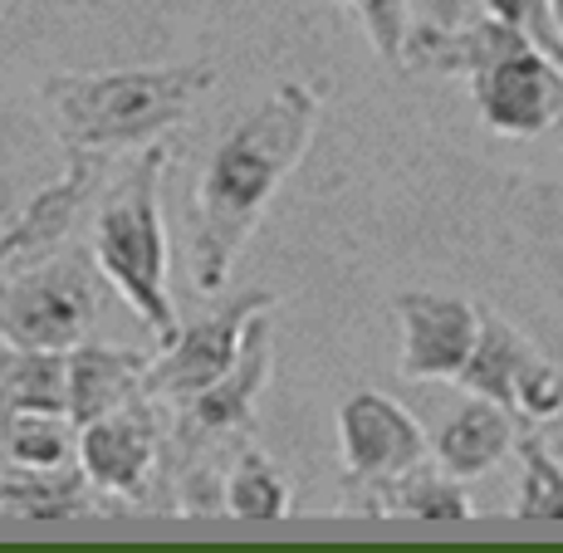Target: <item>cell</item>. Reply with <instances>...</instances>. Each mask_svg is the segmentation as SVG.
<instances>
[{
	"mask_svg": "<svg viewBox=\"0 0 563 553\" xmlns=\"http://www.w3.org/2000/svg\"><path fill=\"white\" fill-rule=\"evenodd\" d=\"M319 93L289 79L211 147L197 197H191V225H197L191 231V289L197 295L211 299L231 285L245 241L265 221L289 172L305 162L313 133H319Z\"/></svg>",
	"mask_w": 563,
	"mask_h": 553,
	"instance_id": "6da1fadb",
	"label": "cell"
},
{
	"mask_svg": "<svg viewBox=\"0 0 563 553\" xmlns=\"http://www.w3.org/2000/svg\"><path fill=\"white\" fill-rule=\"evenodd\" d=\"M216 89V64H143V69L49 74L40 99L69 152H133L187 123L191 108Z\"/></svg>",
	"mask_w": 563,
	"mask_h": 553,
	"instance_id": "7a4b0ae2",
	"label": "cell"
},
{
	"mask_svg": "<svg viewBox=\"0 0 563 553\" xmlns=\"http://www.w3.org/2000/svg\"><path fill=\"white\" fill-rule=\"evenodd\" d=\"M172 147L147 143L133 152L123 172L108 181L99 215H93V241L89 259L93 269L113 285V295L137 313L143 329H153L157 349L177 339L181 319L172 303V245H167V221H162V177H167Z\"/></svg>",
	"mask_w": 563,
	"mask_h": 553,
	"instance_id": "3957f363",
	"label": "cell"
},
{
	"mask_svg": "<svg viewBox=\"0 0 563 553\" xmlns=\"http://www.w3.org/2000/svg\"><path fill=\"white\" fill-rule=\"evenodd\" d=\"M269 313L275 309H265L251 319L241 357H235L231 373L216 377L206 392L172 407L177 411V417H172V436H162L167 485L201 461H231V455L251 441L255 402H260V387H265V373H269Z\"/></svg>",
	"mask_w": 563,
	"mask_h": 553,
	"instance_id": "277c9868",
	"label": "cell"
},
{
	"mask_svg": "<svg viewBox=\"0 0 563 553\" xmlns=\"http://www.w3.org/2000/svg\"><path fill=\"white\" fill-rule=\"evenodd\" d=\"M99 279L84 255H49L0 269V343L69 353L99 319Z\"/></svg>",
	"mask_w": 563,
	"mask_h": 553,
	"instance_id": "5b68a950",
	"label": "cell"
},
{
	"mask_svg": "<svg viewBox=\"0 0 563 553\" xmlns=\"http://www.w3.org/2000/svg\"><path fill=\"white\" fill-rule=\"evenodd\" d=\"M275 303H279L275 289H241L231 303L211 309L206 319L181 323L177 339L162 343V353L147 357L143 392L153 397V402H172V407L206 392L216 377H225L235 367L251 319L265 309H275Z\"/></svg>",
	"mask_w": 563,
	"mask_h": 553,
	"instance_id": "8992f818",
	"label": "cell"
},
{
	"mask_svg": "<svg viewBox=\"0 0 563 553\" xmlns=\"http://www.w3.org/2000/svg\"><path fill=\"white\" fill-rule=\"evenodd\" d=\"M431 455L421 421L387 392L358 387L339 402V461H343V495L358 505L377 485L397 480L417 461Z\"/></svg>",
	"mask_w": 563,
	"mask_h": 553,
	"instance_id": "52a82bcc",
	"label": "cell"
},
{
	"mask_svg": "<svg viewBox=\"0 0 563 553\" xmlns=\"http://www.w3.org/2000/svg\"><path fill=\"white\" fill-rule=\"evenodd\" d=\"M471 103L500 137H539L563 123V74L534 45H515L471 74Z\"/></svg>",
	"mask_w": 563,
	"mask_h": 553,
	"instance_id": "ba28073f",
	"label": "cell"
},
{
	"mask_svg": "<svg viewBox=\"0 0 563 553\" xmlns=\"http://www.w3.org/2000/svg\"><path fill=\"white\" fill-rule=\"evenodd\" d=\"M74 461L84 465L89 485L113 500H147L162 465V431H157V402L153 397H133L108 417H93L79 427V446Z\"/></svg>",
	"mask_w": 563,
	"mask_h": 553,
	"instance_id": "9c48e42d",
	"label": "cell"
},
{
	"mask_svg": "<svg viewBox=\"0 0 563 553\" xmlns=\"http://www.w3.org/2000/svg\"><path fill=\"white\" fill-rule=\"evenodd\" d=\"M397 329H402V353L397 373L407 383H456V373L471 357L481 309L456 295H431V289H402L393 299Z\"/></svg>",
	"mask_w": 563,
	"mask_h": 553,
	"instance_id": "30bf717a",
	"label": "cell"
},
{
	"mask_svg": "<svg viewBox=\"0 0 563 553\" xmlns=\"http://www.w3.org/2000/svg\"><path fill=\"white\" fill-rule=\"evenodd\" d=\"M99 177H103L99 152H69L64 177L49 181L45 191H35V197L0 225V269H20V265L59 255L74 221H79L89 197L99 191Z\"/></svg>",
	"mask_w": 563,
	"mask_h": 553,
	"instance_id": "8fae6325",
	"label": "cell"
},
{
	"mask_svg": "<svg viewBox=\"0 0 563 553\" xmlns=\"http://www.w3.org/2000/svg\"><path fill=\"white\" fill-rule=\"evenodd\" d=\"M147 357L137 349H103V343H74L64 353V411L74 427H89L93 417H108L123 402L143 397Z\"/></svg>",
	"mask_w": 563,
	"mask_h": 553,
	"instance_id": "7c38bea8",
	"label": "cell"
},
{
	"mask_svg": "<svg viewBox=\"0 0 563 553\" xmlns=\"http://www.w3.org/2000/svg\"><path fill=\"white\" fill-rule=\"evenodd\" d=\"M515 436H519V417L510 407L465 392V402L437 431V465L446 475H456V480L490 475L515 451Z\"/></svg>",
	"mask_w": 563,
	"mask_h": 553,
	"instance_id": "4fadbf2b",
	"label": "cell"
},
{
	"mask_svg": "<svg viewBox=\"0 0 563 553\" xmlns=\"http://www.w3.org/2000/svg\"><path fill=\"white\" fill-rule=\"evenodd\" d=\"M89 475L79 461L64 465H5L0 471V515L10 519H79L89 515Z\"/></svg>",
	"mask_w": 563,
	"mask_h": 553,
	"instance_id": "5bb4252c",
	"label": "cell"
},
{
	"mask_svg": "<svg viewBox=\"0 0 563 553\" xmlns=\"http://www.w3.org/2000/svg\"><path fill=\"white\" fill-rule=\"evenodd\" d=\"M349 509H358V515H402V519H475V500L465 495V485L441 465H431V455L402 471L397 480L377 485L373 495H363Z\"/></svg>",
	"mask_w": 563,
	"mask_h": 553,
	"instance_id": "9a60e30c",
	"label": "cell"
},
{
	"mask_svg": "<svg viewBox=\"0 0 563 553\" xmlns=\"http://www.w3.org/2000/svg\"><path fill=\"white\" fill-rule=\"evenodd\" d=\"M475 309H481V323H475V343H471L465 367L456 373V387H465L471 397H490V402L510 407L519 367H525L539 349L495 309H485V303H475Z\"/></svg>",
	"mask_w": 563,
	"mask_h": 553,
	"instance_id": "2e32d148",
	"label": "cell"
},
{
	"mask_svg": "<svg viewBox=\"0 0 563 553\" xmlns=\"http://www.w3.org/2000/svg\"><path fill=\"white\" fill-rule=\"evenodd\" d=\"M225 515L235 519H289L295 509V490H289L285 471L245 441L225 465Z\"/></svg>",
	"mask_w": 563,
	"mask_h": 553,
	"instance_id": "e0dca14e",
	"label": "cell"
},
{
	"mask_svg": "<svg viewBox=\"0 0 563 553\" xmlns=\"http://www.w3.org/2000/svg\"><path fill=\"white\" fill-rule=\"evenodd\" d=\"M10 411H64V353L0 349V417Z\"/></svg>",
	"mask_w": 563,
	"mask_h": 553,
	"instance_id": "ac0fdd59",
	"label": "cell"
},
{
	"mask_svg": "<svg viewBox=\"0 0 563 553\" xmlns=\"http://www.w3.org/2000/svg\"><path fill=\"white\" fill-rule=\"evenodd\" d=\"M79 427L64 411H10L0 417V461L5 465H64L74 461Z\"/></svg>",
	"mask_w": 563,
	"mask_h": 553,
	"instance_id": "d6986e66",
	"label": "cell"
},
{
	"mask_svg": "<svg viewBox=\"0 0 563 553\" xmlns=\"http://www.w3.org/2000/svg\"><path fill=\"white\" fill-rule=\"evenodd\" d=\"M515 451L525 461L515 495V519H563V461L549 451L539 427H519Z\"/></svg>",
	"mask_w": 563,
	"mask_h": 553,
	"instance_id": "ffe728a7",
	"label": "cell"
},
{
	"mask_svg": "<svg viewBox=\"0 0 563 553\" xmlns=\"http://www.w3.org/2000/svg\"><path fill=\"white\" fill-rule=\"evenodd\" d=\"M510 411L519 417V427H549L563 417V367L549 363L544 353H534L515 377Z\"/></svg>",
	"mask_w": 563,
	"mask_h": 553,
	"instance_id": "44dd1931",
	"label": "cell"
},
{
	"mask_svg": "<svg viewBox=\"0 0 563 553\" xmlns=\"http://www.w3.org/2000/svg\"><path fill=\"white\" fill-rule=\"evenodd\" d=\"M343 5L363 20L377 59H383L387 69H402L407 30H411V0H343Z\"/></svg>",
	"mask_w": 563,
	"mask_h": 553,
	"instance_id": "7402d4cb",
	"label": "cell"
},
{
	"mask_svg": "<svg viewBox=\"0 0 563 553\" xmlns=\"http://www.w3.org/2000/svg\"><path fill=\"white\" fill-rule=\"evenodd\" d=\"M481 5H485V15L490 20L519 30V35H525L539 54H549L554 69L563 74V40L554 30V15H549V0H481Z\"/></svg>",
	"mask_w": 563,
	"mask_h": 553,
	"instance_id": "603a6c76",
	"label": "cell"
},
{
	"mask_svg": "<svg viewBox=\"0 0 563 553\" xmlns=\"http://www.w3.org/2000/svg\"><path fill=\"white\" fill-rule=\"evenodd\" d=\"M471 20V0H431L427 5V25H461Z\"/></svg>",
	"mask_w": 563,
	"mask_h": 553,
	"instance_id": "cb8c5ba5",
	"label": "cell"
},
{
	"mask_svg": "<svg viewBox=\"0 0 563 553\" xmlns=\"http://www.w3.org/2000/svg\"><path fill=\"white\" fill-rule=\"evenodd\" d=\"M549 15H554V30H559V40H563V0H549Z\"/></svg>",
	"mask_w": 563,
	"mask_h": 553,
	"instance_id": "d4e9b609",
	"label": "cell"
},
{
	"mask_svg": "<svg viewBox=\"0 0 563 553\" xmlns=\"http://www.w3.org/2000/svg\"><path fill=\"white\" fill-rule=\"evenodd\" d=\"M0 10H5V0H0Z\"/></svg>",
	"mask_w": 563,
	"mask_h": 553,
	"instance_id": "484cf974",
	"label": "cell"
}]
</instances>
